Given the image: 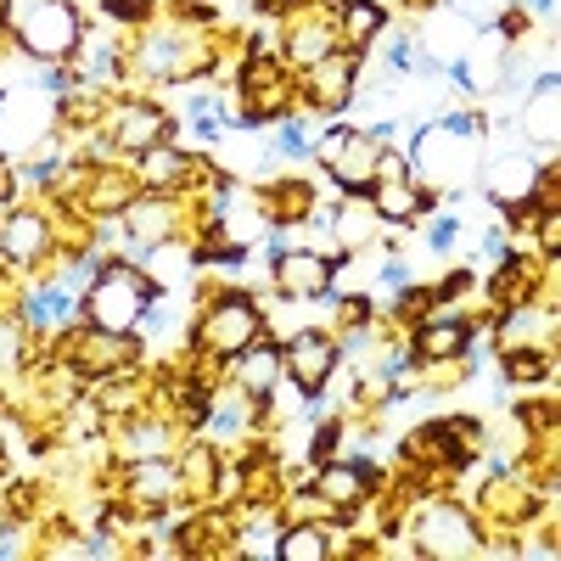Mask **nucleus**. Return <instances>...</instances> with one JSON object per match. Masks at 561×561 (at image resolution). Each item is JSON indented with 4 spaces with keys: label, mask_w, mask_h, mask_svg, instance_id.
I'll use <instances>...</instances> for the list:
<instances>
[{
    "label": "nucleus",
    "mask_w": 561,
    "mask_h": 561,
    "mask_svg": "<svg viewBox=\"0 0 561 561\" xmlns=\"http://www.w3.org/2000/svg\"><path fill=\"white\" fill-rule=\"evenodd\" d=\"M7 23L23 34V45L34 57H68L79 39V18L68 0H12Z\"/></svg>",
    "instance_id": "nucleus-1"
},
{
    "label": "nucleus",
    "mask_w": 561,
    "mask_h": 561,
    "mask_svg": "<svg viewBox=\"0 0 561 561\" xmlns=\"http://www.w3.org/2000/svg\"><path fill=\"white\" fill-rule=\"evenodd\" d=\"M140 309H147V287H140L135 275H107L84 304V314L96 320L102 332H129V325L140 320Z\"/></svg>",
    "instance_id": "nucleus-2"
},
{
    "label": "nucleus",
    "mask_w": 561,
    "mask_h": 561,
    "mask_svg": "<svg viewBox=\"0 0 561 561\" xmlns=\"http://www.w3.org/2000/svg\"><path fill=\"white\" fill-rule=\"evenodd\" d=\"M253 332H259L253 304H248V298H225V304H214L208 320H203V348H214V354H242V348L253 343Z\"/></svg>",
    "instance_id": "nucleus-3"
},
{
    "label": "nucleus",
    "mask_w": 561,
    "mask_h": 561,
    "mask_svg": "<svg viewBox=\"0 0 561 561\" xmlns=\"http://www.w3.org/2000/svg\"><path fill=\"white\" fill-rule=\"evenodd\" d=\"M421 550L427 556H472L478 550V528L460 505H433L421 517Z\"/></svg>",
    "instance_id": "nucleus-4"
},
{
    "label": "nucleus",
    "mask_w": 561,
    "mask_h": 561,
    "mask_svg": "<svg viewBox=\"0 0 561 561\" xmlns=\"http://www.w3.org/2000/svg\"><path fill=\"white\" fill-rule=\"evenodd\" d=\"M377 140L370 135H354V129H332L320 140V163L332 169L337 180H348V185H359V180H370V169H377Z\"/></svg>",
    "instance_id": "nucleus-5"
},
{
    "label": "nucleus",
    "mask_w": 561,
    "mask_h": 561,
    "mask_svg": "<svg viewBox=\"0 0 561 561\" xmlns=\"http://www.w3.org/2000/svg\"><path fill=\"white\" fill-rule=\"evenodd\" d=\"M332 359H337V348L325 343V337H314V332H304V337L287 348V370L298 377V388H309V393L332 377Z\"/></svg>",
    "instance_id": "nucleus-6"
},
{
    "label": "nucleus",
    "mask_w": 561,
    "mask_h": 561,
    "mask_svg": "<svg viewBox=\"0 0 561 561\" xmlns=\"http://www.w3.org/2000/svg\"><path fill=\"white\" fill-rule=\"evenodd\" d=\"M124 359H129V337H124V332H102V325H96V337H79V343H73V365L90 370V377L118 370Z\"/></svg>",
    "instance_id": "nucleus-7"
},
{
    "label": "nucleus",
    "mask_w": 561,
    "mask_h": 561,
    "mask_svg": "<svg viewBox=\"0 0 561 561\" xmlns=\"http://www.w3.org/2000/svg\"><path fill=\"white\" fill-rule=\"evenodd\" d=\"M275 280H280V293H293V298L325 293V259H314V253H287V259H280V270H275Z\"/></svg>",
    "instance_id": "nucleus-8"
},
{
    "label": "nucleus",
    "mask_w": 561,
    "mask_h": 561,
    "mask_svg": "<svg viewBox=\"0 0 561 561\" xmlns=\"http://www.w3.org/2000/svg\"><path fill=\"white\" fill-rule=\"evenodd\" d=\"M0 253H7V259H34V253H45V219L18 214V219L7 225V237H0Z\"/></svg>",
    "instance_id": "nucleus-9"
},
{
    "label": "nucleus",
    "mask_w": 561,
    "mask_h": 561,
    "mask_svg": "<svg viewBox=\"0 0 561 561\" xmlns=\"http://www.w3.org/2000/svg\"><path fill=\"white\" fill-rule=\"evenodd\" d=\"M460 348H466V325L460 320H438V325H427V332L415 337V354L421 359H449Z\"/></svg>",
    "instance_id": "nucleus-10"
},
{
    "label": "nucleus",
    "mask_w": 561,
    "mask_h": 561,
    "mask_svg": "<svg viewBox=\"0 0 561 561\" xmlns=\"http://www.w3.org/2000/svg\"><path fill=\"white\" fill-rule=\"evenodd\" d=\"M314 489H320L325 500H332V505H354V500H359V489H365V472H359V466H325Z\"/></svg>",
    "instance_id": "nucleus-11"
},
{
    "label": "nucleus",
    "mask_w": 561,
    "mask_h": 561,
    "mask_svg": "<svg viewBox=\"0 0 561 561\" xmlns=\"http://www.w3.org/2000/svg\"><path fill=\"white\" fill-rule=\"evenodd\" d=\"M309 96L320 102V107H343V96H348V62H314V90Z\"/></svg>",
    "instance_id": "nucleus-12"
},
{
    "label": "nucleus",
    "mask_w": 561,
    "mask_h": 561,
    "mask_svg": "<svg viewBox=\"0 0 561 561\" xmlns=\"http://www.w3.org/2000/svg\"><path fill=\"white\" fill-rule=\"evenodd\" d=\"M528 180H534V163H528V158H505V163L494 169V197H500V203H517V197L528 192Z\"/></svg>",
    "instance_id": "nucleus-13"
},
{
    "label": "nucleus",
    "mask_w": 561,
    "mask_h": 561,
    "mask_svg": "<svg viewBox=\"0 0 561 561\" xmlns=\"http://www.w3.org/2000/svg\"><path fill=\"white\" fill-rule=\"evenodd\" d=\"M158 129H163V113H152V107H129V113L118 118V135L129 140V147H152Z\"/></svg>",
    "instance_id": "nucleus-14"
},
{
    "label": "nucleus",
    "mask_w": 561,
    "mask_h": 561,
    "mask_svg": "<svg viewBox=\"0 0 561 561\" xmlns=\"http://www.w3.org/2000/svg\"><path fill=\"white\" fill-rule=\"evenodd\" d=\"M169 225H174L169 203H140V208H129V230H135V237H147V242H158Z\"/></svg>",
    "instance_id": "nucleus-15"
},
{
    "label": "nucleus",
    "mask_w": 561,
    "mask_h": 561,
    "mask_svg": "<svg viewBox=\"0 0 561 561\" xmlns=\"http://www.w3.org/2000/svg\"><path fill=\"white\" fill-rule=\"evenodd\" d=\"M275 377H280V359H275V354H248V359H242V388H248V393H270Z\"/></svg>",
    "instance_id": "nucleus-16"
},
{
    "label": "nucleus",
    "mask_w": 561,
    "mask_h": 561,
    "mask_svg": "<svg viewBox=\"0 0 561 561\" xmlns=\"http://www.w3.org/2000/svg\"><path fill=\"white\" fill-rule=\"evenodd\" d=\"M180 152H163V147H147V158H140V180L147 185H169V180H180Z\"/></svg>",
    "instance_id": "nucleus-17"
},
{
    "label": "nucleus",
    "mask_w": 561,
    "mask_h": 561,
    "mask_svg": "<svg viewBox=\"0 0 561 561\" xmlns=\"http://www.w3.org/2000/svg\"><path fill=\"white\" fill-rule=\"evenodd\" d=\"M280 556H287V561H320L325 556V534L320 528H293L287 545H280Z\"/></svg>",
    "instance_id": "nucleus-18"
},
{
    "label": "nucleus",
    "mask_w": 561,
    "mask_h": 561,
    "mask_svg": "<svg viewBox=\"0 0 561 561\" xmlns=\"http://www.w3.org/2000/svg\"><path fill=\"white\" fill-rule=\"evenodd\" d=\"M377 208H382L388 219H404V214L415 208V192H410L404 180H382V185H377Z\"/></svg>",
    "instance_id": "nucleus-19"
},
{
    "label": "nucleus",
    "mask_w": 561,
    "mask_h": 561,
    "mask_svg": "<svg viewBox=\"0 0 561 561\" xmlns=\"http://www.w3.org/2000/svg\"><path fill=\"white\" fill-rule=\"evenodd\" d=\"M169 483H174V472H169V466H163L158 455L135 472V494H147V500H163V489H169Z\"/></svg>",
    "instance_id": "nucleus-20"
},
{
    "label": "nucleus",
    "mask_w": 561,
    "mask_h": 561,
    "mask_svg": "<svg viewBox=\"0 0 561 561\" xmlns=\"http://www.w3.org/2000/svg\"><path fill=\"white\" fill-rule=\"evenodd\" d=\"M528 129L539 135V140H556V90L545 84V96L534 102V113H528Z\"/></svg>",
    "instance_id": "nucleus-21"
},
{
    "label": "nucleus",
    "mask_w": 561,
    "mask_h": 561,
    "mask_svg": "<svg viewBox=\"0 0 561 561\" xmlns=\"http://www.w3.org/2000/svg\"><path fill=\"white\" fill-rule=\"evenodd\" d=\"M377 28H382V12L377 7H348V34L354 39H370Z\"/></svg>",
    "instance_id": "nucleus-22"
},
{
    "label": "nucleus",
    "mask_w": 561,
    "mask_h": 561,
    "mask_svg": "<svg viewBox=\"0 0 561 561\" xmlns=\"http://www.w3.org/2000/svg\"><path fill=\"white\" fill-rule=\"evenodd\" d=\"M511 377H517V382L545 377V359H539V354H511Z\"/></svg>",
    "instance_id": "nucleus-23"
},
{
    "label": "nucleus",
    "mask_w": 561,
    "mask_h": 561,
    "mask_svg": "<svg viewBox=\"0 0 561 561\" xmlns=\"http://www.w3.org/2000/svg\"><path fill=\"white\" fill-rule=\"evenodd\" d=\"M118 203H129V180H113V185H102V192L90 197V208H118Z\"/></svg>",
    "instance_id": "nucleus-24"
},
{
    "label": "nucleus",
    "mask_w": 561,
    "mask_h": 561,
    "mask_svg": "<svg viewBox=\"0 0 561 561\" xmlns=\"http://www.w3.org/2000/svg\"><path fill=\"white\" fill-rule=\"evenodd\" d=\"M293 51H298L304 62H320V57H325V39H320V28H304V34H298V45H293Z\"/></svg>",
    "instance_id": "nucleus-25"
},
{
    "label": "nucleus",
    "mask_w": 561,
    "mask_h": 561,
    "mask_svg": "<svg viewBox=\"0 0 561 561\" xmlns=\"http://www.w3.org/2000/svg\"><path fill=\"white\" fill-rule=\"evenodd\" d=\"M18 343H23V337H18V325L0 320V365H12V359H18Z\"/></svg>",
    "instance_id": "nucleus-26"
}]
</instances>
